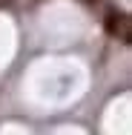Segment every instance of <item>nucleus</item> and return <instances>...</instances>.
I'll return each mask as SVG.
<instances>
[{
  "label": "nucleus",
  "instance_id": "obj_1",
  "mask_svg": "<svg viewBox=\"0 0 132 135\" xmlns=\"http://www.w3.org/2000/svg\"><path fill=\"white\" fill-rule=\"evenodd\" d=\"M106 32H109V35H118V32H121L124 40H129V20H126V15L112 9V12L106 15Z\"/></svg>",
  "mask_w": 132,
  "mask_h": 135
},
{
  "label": "nucleus",
  "instance_id": "obj_2",
  "mask_svg": "<svg viewBox=\"0 0 132 135\" xmlns=\"http://www.w3.org/2000/svg\"><path fill=\"white\" fill-rule=\"evenodd\" d=\"M89 3H95V0H89Z\"/></svg>",
  "mask_w": 132,
  "mask_h": 135
}]
</instances>
